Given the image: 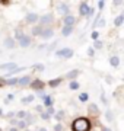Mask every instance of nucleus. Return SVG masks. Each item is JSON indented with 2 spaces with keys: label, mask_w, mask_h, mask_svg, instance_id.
Masks as SVG:
<instances>
[{
  "label": "nucleus",
  "mask_w": 124,
  "mask_h": 131,
  "mask_svg": "<svg viewBox=\"0 0 124 131\" xmlns=\"http://www.w3.org/2000/svg\"><path fill=\"white\" fill-rule=\"evenodd\" d=\"M94 48H89V50H88V54H89V56H94Z\"/></svg>",
  "instance_id": "obj_37"
},
{
  "label": "nucleus",
  "mask_w": 124,
  "mask_h": 131,
  "mask_svg": "<svg viewBox=\"0 0 124 131\" xmlns=\"http://www.w3.org/2000/svg\"><path fill=\"white\" fill-rule=\"evenodd\" d=\"M18 80L19 79H9V80H6V83L9 86H13V84H18Z\"/></svg>",
  "instance_id": "obj_23"
},
{
  "label": "nucleus",
  "mask_w": 124,
  "mask_h": 131,
  "mask_svg": "<svg viewBox=\"0 0 124 131\" xmlns=\"http://www.w3.org/2000/svg\"><path fill=\"white\" fill-rule=\"evenodd\" d=\"M31 88L35 90H43L44 89V83L43 80H34L32 83H31Z\"/></svg>",
  "instance_id": "obj_8"
},
{
  "label": "nucleus",
  "mask_w": 124,
  "mask_h": 131,
  "mask_svg": "<svg viewBox=\"0 0 124 131\" xmlns=\"http://www.w3.org/2000/svg\"><path fill=\"white\" fill-rule=\"evenodd\" d=\"M39 20H41V26L44 28V26H47V25L51 24L53 20H54V18H53V15H44Z\"/></svg>",
  "instance_id": "obj_5"
},
{
  "label": "nucleus",
  "mask_w": 124,
  "mask_h": 131,
  "mask_svg": "<svg viewBox=\"0 0 124 131\" xmlns=\"http://www.w3.org/2000/svg\"><path fill=\"white\" fill-rule=\"evenodd\" d=\"M37 20H38V15L29 13L28 16H26V22H28V24H32V22H37Z\"/></svg>",
  "instance_id": "obj_14"
},
{
  "label": "nucleus",
  "mask_w": 124,
  "mask_h": 131,
  "mask_svg": "<svg viewBox=\"0 0 124 131\" xmlns=\"http://www.w3.org/2000/svg\"><path fill=\"white\" fill-rule=\"evenodd\" d=\"M18 127H19V128H25V127H26V122L25 121H18Z\"/></svg>",
  "instance_id": "obj_29"
},
{
  "label": "nucleus",
  "mask_w": 124,
  "mask_h": 131,
  "mask_svg": "<svg viewBox=\"0 0 124 131\" xmlns=\"http://www.w3.org/2000/svg\"><path fill=\"white\" fill-rule=\"evenodd\" d=\"M77 74H79V71L77 70H73V71H70V73H67L66 74V79H75V77H77Z\"/></svg>",
  "instance_id": "obj_19"
},
{
  "label": "nucleus",
  "mask_w": 124,
  "mask_h": 131,
  "mask_svg": "<svg viewBox=\"0 0 124 131\" xmlns=\"http://www.w3.org/2000/svg\"><path fill=\"white\" fill-rule=\"evenodd\" d=\"M70 89H72V90L79 89V83H77V82H75V80H73V82H70Z\"/></svg>",
  "instance_id": "obj_22"
},
{
  "label": "nucleus",
  "mask_w": 124,
  "mask_h": 131,
  "mask_svg": "<svg viewBox=\"0 0 124 131\" xmlns=\"http://www.w3.org/2000/svg\"><path fill=\"white\" fill-rule=\"evenodd\" d=\"M88 98H89V96H88V93H80V96H79V99H80L82 102H86V101H88Z\"/></svg>",
  "instance_id": "obj_26"
},
{
  "label": "nucleus",
  "mask_w": 124,
  "mask_h": 131,
  "mask_svg": "<svg viewBox=\"0 0 124 131\" xmlns=\"http://www.w3.org/2000/svg\"><path fill=\"white\" fill-rule=\"evenodd\" d=\"M10 131H18V128H12V130H10Z\"/></svg>",
  "instance_id": "obj_41"
},
{
  "label": "nucleus",
  "mask_w": 124,
  "mask_h": 131,
  "mask_svg": "<svg viewBox=\"0 0 124 131\" xmlns=\"http://www.w3.org/2000/svg\"><path fill=\"white\" fill-rule=\"evenodd\" d=\"M56 56L61 57V58H70V57H73V50L72 48H63V50H58L56 52Z\"/></svg>",
  "instance_id": "obj_3"
},
{
  "label": "nucleus",
  "mask_w": 124,
  "mask_h": 131,
  "mask_svg": "<svg viewBox=\"0 0 124 131\" xmlns=\"http://www.w3.org/2000/svg\"><path fill=\"white\" fill-rule=\"evenodd\" d=\"M18 69V66L15 63H5V64H0V70H6V71H13Z\"/></svg>",
  "instance_id": "obj_4"
},
{
  "label": "nucleus",
  "mask_w": 124,
  "mask_h": 131,
  "mask_svg": "<svg viewBox=\"0 0 124 131\" xmlns=\"http://www.w3.org/2000/svg\"><path fill=\"white\" fill-rule=\"evenodd\" d=\"M88 111H89V115H94V117H98L99 115V109H98V106H96L95 103H89Z\"/></svg>",
  "instance_id": "obj_7"
},
{
  "label": "nucleus",
  "mask_w": 124,
  "mask_h": 131,
  "mask_svg": "<svg viewBox=\"0 0 124 131\" xmlns=\"http://www.w3.org/2000/svg\"><path fill=\"white\" fill-rule=\"evenodd\" d=\"M102 131H111V130L108 128V127H104V128H102Z\"/></svg>",
  "instance_id": "obj_40"
},
{
  "label": "nucleus",
  "mask_w": 124,
  "mask_h": 131,
  "mask_svg": "<svg viewBox=\"0 0 124 131\" xmlns=\"http://www.w3.org/2000/svg\"><path fill=\"white\" fill-rule=\"evenodd\" d=\"M96 25H101V26H104V19H101V22H98V24H96Z\"/></svg>",
  "instance_id": "obj_38"
},
{
  "label": "nucleus",
  "mask_w": 124,
  "mask_h": 131,
  "mask_svg": "<svg viewBox=\"0 0 124 131\" xmlns=\"http://www.w3.org/2000/svg\"><path fill=\"white\" fill-rule=\"evenodd\" d=\"M95 48H96V50L102 48V42H101V41H95Z\"/></svg>",
  "instance_id": "obj_31"
},
{
  "label": "nucleus",
  "mask_w": 124,
  "mask_h": 131,
  "mask_svg": "<svg viewBox=\"0 0 124 131\" xmlns=\"http://www.w3.org/2000/svg\"><path fill=\"white\" fill-rule=\"evenodd\" d=\"M89 12H91V7L86 5L85 2H83V3H80V7H79V13H80L82 16H89Z\"/></svg>",
  "instance_id": "obj_6"
},
{
  "label": "nucleus",
  "mask_w": 124,
  "mask_h": 131,
  "mask_svg": "<svg viewBox=\"0 0 124 131\" xmlns=\"http://www.w3.org/2000/svg\"><path fill=\"white\" fill-rule=\"evenodd\" d=\"M5 45L7 48H13L15 47V41L12 39V38H6V41H5Z\"/></svg>",
  "instance_id": "obj_18"
},
{
  "label": "nucleus",
  "mask_w": 124,
  "mask_h": 131,
  "mask_svg": "<svg viewBox=\"0 0 124 131\" xmlns=\"http://www.w3.org/2000/svg\"><path fill=\"white\" fill-rule=\"evenodd\" d=\"M60 83H61V79H60V77H58V79H53L51 82H50V86H51V88H56V86H58Z\"/></svg>",
  "instance_id": "obj_21"
},
{
  "label": "nucleus",
  "mask_w": 124,
  "mask_h": 131,
  "mask_svg": "<svg viewBox=\"0 0 124 131\" xmlns=\"http://www.w3.org/2000/svg\"><path fill=\"white\" fill-rule=\"evenodd\" d=\"M31 83V77L29 76H25V77H20L19 80H18V84L19 86H26V84Z\"/></svg>",
  "instance_id": "obj_12"
},
{
  "label": "nucleus",
  "mask_w": 124,
  "mask_h": 131,
  "mask_svg": "<svg viewBox=\"0 0 124 131\" xmlns=\"http://www.w3.org/2000/svg\"><path fill=\"white\" fill-rule=\"evenodd\" d=\"M63 117H64V112H63V111H58L57 115H56V118H57L58 121H60V119H63Z\"/></svg>",
  "instance_id": "obj_27"
},
{
  "label": "nucleus",
  "mask_w": 124,
  "mask_h": 131,
  "mask_svg": "<svg viewBox=\"0 0 124 131\" xmlns=\"http://www.w3.org/2000/svg\"><path fill=\"white\" fill-rule=\"evenodd\" d=\"M53 35H54V32H53V29H50V28H45L43 31V34H41L43 39H48V38H51Z\"/></svg>",
  "instance_id": "obj_10"
},
{
  "label": "nucleus",
  "mask_w": 124,
  "mask_h": 131,
  "mask_svg": "<svg viewBox=\"0 0 124 131\" xmlns=\"http://www.w3.org/2000/svg\"><path fill=\"white\" fill-rule=\"evenodd\" d=\"M44 29H45V28H43L41 25H39V26H34V28H32V34H34V35H37V37H41V34H43Z\"/></svg>",
  "instance_id": "obj_13"
},
{
  "label": "nucleus",
  "mask_w": 124,
  "mask_h": 131,
  "mask_svg": "<svg viewBox=\"0 0 124 131\" xmlns=\"http://www.w3.org/2000/svg\"><path fill=\"white\" fill-rule=\"evenodd\" d=\"M16 38L19 39V45H20V47L26 48V47H29V45H31V38L26 37V35H24L22 32H18V34H16Z\"/></svg>",
  "instance_id": "obj_2"
},
{
  "label": "nucleus",
  "mask_w": 124,
  "mask_h": 131,
  "mask_svg": "<svg viewBox=\"0 0 124 131\" xmlns=\"http://www.w3.org/2000/svg\"><path fill=\"white\" fill-rule=\"evenodd\" d=\"M72 31H73V26H64L61 32H63L64 37H67V35H70V34H72Z\"/></svg>",
  "instance_id": "obj_17"
},
{
  "label": "nucleus",
  "mask_w": 124,
  "mask_h": 131,
  "mask_svg": "<svg viewBox=\"0 0 124 131\" xmlns=\"http://www.w3.org/2000/svg\"><path fill=\"white\" fill-rule=\"evenodd\" d=\"M73 131H89L91 130V121L88 118H77L72 124Z\"/></svg>",
  "instance_id": "obj_1"
},
{
  "label": "nucleus",
  "mask_w": 124,
  "mask_h": 131,
  "mask_svg": "<svg viewBox=\"0 0 124 131\" xmlns=\"http://www.w3.org/2000/svg\"><path fill=\"white\" fill-rule=\"evenodd\" d=\"M107 119L108 121H112V112L111 111H107Z\"/></svg>",
  "instance_id": "obj_30"
},
{
  "label": "nucleus",
  "mask_w": 124,
  "mask_h": 131,
  "mask_svg": "<svg viewBox=\"0 0 124 131\" xmlns=\"http://www.w3.org/2000/svg\"><path fill=\"white\" fill-rule=\"evenodd\" d=\"M0 131H2V130H0Z\"/></svg>",
  "instance_id": "obj_44"
},
{
  "label": "nucleus",
  "mask_w": 124,
  "mask_h": 131,
  "mask_svg": "<svg viewBox=\"0 0 124 131\" xmlns=\"http://www.w3.org/2000/svg\"><path fill=\"white\" fill-rule=\"evenodd\" d=\"M34 101V96L31 95V96H26V98L22 99V103H29V102H32Z\"/></svg>",
  "instance_id": "obj_24"
},
{
  "label": "nucleus",
  "mask_w": 124,
  "mask_h": 131,
  "mask_svg": "<svg viewBox=\"0 0 124 131\" xmlns=\"http://www.w3.org/2000/svg\"><path fill=\"white\" fill-rule=\"evenodd\" d=\"M26 117V112H25V111H19V112H18V118H25Z\"/></svg>",
  "instance_id": "obj_28"
},
{
  "label": "nucleus",
  "mask_w": 124,
  "mask_h": 131,
  "mask_svg": "<svg viewBox=\"0 0 124 131\" xmlns=\"http://www.w3.org/2000/svg\"><path fill=\"white\" fill-rule=\"evenodd\" d=\"M110 64L112 66V67H118V64H120V58L117 56H112L110 58Z\"/></svg>",
  "instance_id": "obj_15"
},
{
  "label": "nucleus",
  "mask_w": 124,
  "mask_h": 131,
  "mask_svg": "<svg viewBox=\"0 0 124 131\" xmlns=\"http://www.w3.org/2000/svg\"><path fill=\"white\" fill-rule=\"evenodd\" d=\"M123 22H124V15H120V16H117V18H115L114 25H115V26H121V25H123Z\"/></svg>",
  "instance_id": "obj_16"
},
{
  "label": "nucleus",
  "mask_w": 124,
  "mask_h": 131,
  "mask_svg": "<svg viewBox=\"0 0 124 131\" xmlns=\"http://www.w3.org/2000/svg\"><path fill=\"white\" fill-rule=\"evenodd\" d=\"M34 69H35L37 71H43L45 67H44V64H35V66H34Z\"/></svg>",
  "instance_id": "obj_25"
},
{
  "label": "nucleus",
  "mask_w": 124,
  "mask_h": 131,
  "mask_svg": "<svg viewBox=\"0 0 124 131\" xmlns=\"http://www.w3.org/2000/svg\"><path fill=\"white\" fill-rule=\"evenodd\" d=\"M0 115H2V109H0Z\"/></svg>",
  "instance_id": "obj_43"
},
{
  "label": "nucleus",
  "mask_w": 124,
  "mask_h": 131,
  "mask_svg": "<svg viewBox=\"0 0 124 131\" xmlns=\"http://www.w3.org/2000/svg\"><path fill=\"white\" fill-rule=\"evenodd\" d=\"M44 105L45 106H48V108H51V105H53V101H51V98L50 96H44Z\"/></svg>",
  "instance_id": "obj_20"
},
{
  "label": "nucleus",
  "mask_w": 124,
  "mask_h": 131,
  "mask_svg": "<svg viewBox=\"0 0 124 131\" xmlns=\"http://www.w3.org/2000/svg\"><path fill=\"white\" fill-rule=\"evenodd\" d=\"M39 131H45V128H41V130H39Z\"/></svg>",
  "instance_id": "obj_42"
},
{
  "label": "nucleus",
  "mask_w": 124,
  "mask_h": 131,
  "mask_svg": "<svg viewBox=\"0 0 124 131\" xmlns=\"http://www.w3.org/2000/svg\"><path fill=\"white\" fill-rule=\"evenodd\" d=\"M98 37H99V32H98V31H94V32H92V38H94V39H98Z\"/></svg>",
  "instance_id": "obj_32"
},
{
  "label": "nucleus",
  "mask_w": 124,
  "mask_h": 131,
  "mask_svg": "<svg viewBox=\"0 0 124 131\" xmlns=\"http://www.w3.org/2000/svg\"><path fill=\"white\" fill-rule=\"evenodd\" d=\"M53 112H54V109H53V108H48V115H50V114H53Z\"/></svg>",
  "instance_id": "obj_39"
},
{
  "label": "nucleus",
  "mask_w": 124,
  "mask_h": 131,
  "mask_svg": "<svg viewBox=\"0 0 124 131\" xmlns=\"http://www.w3.org/2000/svg\"><path fill=\"white\" fill-rule=\"evenodd\" d=\"M104 6H105V2H98V7H99V10H102Z\"/></svg>",
  "instance_id": "obj_35"
},
{
  "label": "nucleus",
  "mask_w": 124,
  "mask_h": 131,
  "mask_svg": "<svg viewBox=\"0 0 124 131\" xmlns=\"http://www.w3.org/2000/svg\"><path fill=\"white\" fill-rule=\"evenodd\" d=\"M58 12H60L61 15H66V16H69V12H70V10H69V5L60 3V5H58Z\"/></svg>",
  "instance_id": "obj_9"
},
{
  "label": "nucleus",
  "mask_w": 124,
  "mask_h": 131,
  "mask_svg": "<svg viewBox=\"0 0 124 131\" xmlns=\"http://www.w3.org/2000/svg\"><path fill=\"white\" fill-rule=\"evenodd\" d=\"M41 118H43V119H50V115H48L47 112H45V114H41Z\"/></svg>",
  "instance_id": "obj_34"
},
{
  "label": "nucleus",
  "mask_w": 124,
  "mask_h": 131,
  "mask_svg": "<svg viewBox=\"0 0 124 131\" xmlns=\"http://www.w3.org/2000/svg\"><path fill=\"white\" fill-rule=\"evenodd\" d=\"M75 22H76V19L73 18V16H70V15L64 18V26H73Z\"/></svg>",
  "instance_id": "obj_11"
},
{
  "label": "nucleus",
  "mask_w": 124,
  "mask_h": 131,
  "mask_svg": "<svg viewBox=\"0 0 124 131\" xmlns=\"http://www.w3.org/2000/svg\"><path fill=\"white\" fill-rule=\"evenodd\" d=\"M63 130V127H61V124H57V125L54 127V131H61Z\"/></svg>",
  "instance_id": "obj_33"
},
{
  "label": "nucleus",
  "mask_w": 124,
  "mask_h": 131,
  "mask_svg": "<svg viewBox=\"0 0 124 131\" xmlns=\"http://www.w3.org/2000/svg\"><path fill=\"white\" fill-rule=\"evenodd\" d=\"M5 84H7V83H6V80L0 77V88H2V86H5Z\"/></svg>",
  "instance_id": "obj_36"
}]
</instances>
